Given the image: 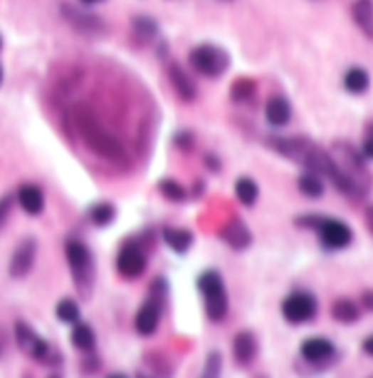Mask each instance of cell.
<instances>
[{
	"instance_id": "cell-42",
	"label": "cell",
	"mask_w": 373,
	"mask_h": 378,
	"mask_svg": "<svg viewBox=\"0 0 373 378\" xmlns=\"http://www.w3.org/2000/svg\"><path fill=\"white\" fill-rule=\"evenodd\" d=\"M140 378H147V376H140Z\"/></svg>"
},
{
	"instance_id": "cell-21",
	"label": "cell",
	"mask_w": 373,
	"mask_h": 378,
	"mask_svg": "<svg viewBox=\"0 0 373 378\" xmlns=\"http://www.w3.org/2000/svg\"><path fill=\"white\" fill-rule=\"evenodd\" d=\"M332 317L336 322H341V324H352L360 317V311H358V304L347 300V297H341V300H336L334 306H332Z\"/></svg>"
},
{
	"instance_id": "cell-24",
	"label": "cell",
	"mask_w": 373,
	"mask_h": 378,
	"mask_svg": "<svg viewBox=\"0 0 373 378\" xmlns=\"http://www.w3.org/2000/svg\"><path fill=\"white\" fill-rule=\"evenodd\" d=\"M55 313H57V320L63 322V324H77L79 317H81V308L73 297H63V300L57 302Z\"/></svg>"
},
{
	"instance_id": "cell-34",
	"label": "cell",
	"mask_w": 373,
	"mask_h": 378,
	"mask_svg": "<svg viewBox=\"0 0 373 378\" xmlns=\"http://www.w3.org/2000/svg\"><path fill=\"white\" fill-rule=\"evenodd\" d=\"M362 304L367 311H373V291H364L362 293Z\"/></svg>"
},
{
	"instance_id": "cell-29",
	"label": "cell",
	"mask_w": 373,
	"mask_h": 378,
	"mask_svg": "<svg viewBox=\"0 0 373 378\" xmlns=\"http://www.w3.org/2000/svg\"><path fill=\"white\" fill-rule=\"evenodd\" d=\"M253 94H256V83L251 79H238L231 86V98L238 101V103H245V101L253 98Z\"/></svg>"
},
{
	"instance_id": "cell-9",
	"label": "cell",
	"mask_w": 373,
	"mask_h": 378,
	"mask_svg": "<svg viewBox=\"0 0 373 378\" xmlns=\"http://www.w3.org/2000/svg\"><path fill=\"white\" fill-rule=\"evenodd\" d=\"M116 269L122 278L127 280H133V278H140L145 269H147V254L145 250L133 243V240H129V243H125L116 256Z\"/></svg>"
},
{
	"instance_id": "cell-31",
	"label": "cell",
	"mask_w": 373,
	"mask_h": 378,
	"mask_svg": "<svg viewBox=\"0 0 373 378\" xmlns=\"http://www.w3.org/2000/svg\"><path fill=\"white\" fill-rule=\"evenodd\" d=\"M192 143H194V138L188 133V131H182V133H177V138H175V145L177 147H182V149H190L192 147Z\"/></svg>"
},
{
	"instance_id": "cell-12",
	"label": "cell",
	"mask_w": 373,
	"mask_h": 378,
	"mask_svg": "<svg viewBox=\"0 0 373 378\" xmlns=\"http://www.w3.org/2000/svg\"><path fill=\"white\" fill-rule=\"evenodd\" d=\"M18 203L26 215L38 217V215H42L44 205H46L44 190L36 184H24L18 188Z\"/></svg>"
},
{
	"instance_id": "cell-23",
	"label": "cell",
	"mask_w": 373,
	"mask_h": 378,
	"mask_svg": "<svg viewBox=\"0 0 373 378\" xmlns=\"http://www.w3.org/2000/svg\"><path fill=\"white\" fill-rule=\"evenodd\" d=\"M343 83H345V88L352 92V94H362L367 88H369V75H367V71L364 68H350V71L345 73V77H343Z\"/></svg>"
},
{
	"instance_id": "cell-5",
	"label": "cell",
	"mask_w": 373,
	"mask_h": 378,
	"mask_svg": "<svg viewBox=\"0 0 373 378\" xmlns=\"http://www.w3.org/2000/svg\"><path fill=\"white\" fill-rule=\"evenodd\" d=\"M297 223H299V225H303V223H306V225H315V228L319 230L321 240H323L327 247H332V250H343V247H347V245L352 243V238H354L350 225L343 223V221H338V219H323V217H317V219L312 221V217H308V219H299Z\"/></svg>"
},
{
	"instance_id": "cell-17",
	"label": "cell",
	"mask_w": 373,
	"mask_h": 378,
	"mask_svg": "<svg viewBox=\"0 0 373 378\" xmlns=\"http://www.w3.org/2000/svg\"><path fill=\"white\" fill-rule=\"evenodd\" d=\"M162 238H164V243L171 247L175 254H186L190 247H192V232L186 230V228H173V225H166L162 230Z\"/></svg>"
},
{
	"instance_id": "cell-33",
	"label": "cell",
	"mask_w": 373,
	"mask_h": 378,
	"mask_svg": "<svg viewBox=\"0 0 373 378\" xmlns=\"http://www.w3.org/2000/svg\"><path fill=\"white\" fill-rule=\"evenodd\" d=\"M362 151H364V155L367 158H373V129L367 133V138H364V147H362Z\"/></svg>"
},
{
	"instance_id": "cell-4",
	"label": "cell",
	"mask_w": 373,
	"mask_h": 378,
	"mask_svg": "<svg viewBox=\"0 0 373 378\" xmlns=\"http://www.w3.org/2000/svg\"><path fill=\"white\" fill-rule=\"evenodd\" d=\"M190 63L199 75L216 79L229 68V55L214 44H199L190 51Z\"/></svg>"
},
{
	"instance_id": "cell-40",
	"label": "cell",
	"mask_w": 373,
	"mask_h": 378,
	"mask_svg": "<svg viewBox=\"0 0 373 378\" xmlns=\"http://www.w3.org/2000/svg\"><path fill=\"white\" fill-rule=\"evenodd\" d=\"M0 48H3V38H0Z\"/></svg>"
},
{
	"instance_id": "cell-10",
	"label": "cell",
	"mask_w": 373,
	"mask_h": 378,
	"mask_svg": "<svg viewBox=\"0 0 373 378\" xmlns=\"http://www.w3.org/2000/svg\"><path fill=\"white\" fill-rule=\"evenodd\" d=\"M36 258H38V240L36 238H24L22 243H18V247L14 250L11 254V260H9V273L11 278L20 280V278H26L33 265H36Z\"/></svg>"
},
{
	"instance_id": "cell-14",
	"label": "cell",
	"mask_w": 373,
	"mask_h": 378,
	"mask_svg": "<svg viewBox=\"0 0 373 378\" xmlns=\"http://www.w3.org/2000/svg\"><path fill=\"white\" fill-rule=\"evenodd\" d=\"M334 354V343L330 339H323V337H312V339H306L301 343V357L306 361H312V363H319V361H325Z\"/></svg>"
},
{
	"instance_id": "cell-7",
	"label": "cell",
	"mask_w": 373,
	"mask_h": 378,
	"mask_svg": "<svg viewBox=\"0 0 373 378\" xmlns=\"http://www.w3.org/2000/svg\"><path fill=\"white\" fill-rule=\"evenodd\" d=\"M61 14H63L65 22L70 24L75 31L83 33V36L94 38V36H103V33H105V22L100 20L96 14L88 11V9H81V7H77V5L63 3V5H61Z\"/></svg>"
},
{
	"instance_id": "cell-16",
	"label": "cell",
	"mask_w": 373,
	"mask_h": 378,
	"mask_svg": "<svg viewBox=\"0 0 373 378\" xmlns=\"http://www.w3.org/2000/svg\"><path fill=\"white\" fill-rule=\"evenodd\" d=\"M223 240L231 250H245L251 243V232L241 219H231L223 230Z\"/></svg>"
},
{
	"instance_id": "cell-26",
	"label": "cell",
	"mask_w": 373,
	"mask_h": 378,
	"mask_svg": "<svg viewBox=\"0 0 373 378\" xmlns=\"http://www.w3.org/2000/svg\"><path fill=\"white\" fill-rule=\"evenodd\" d=\"M133 33L142 40H153L157 36V24L149 16H138L133 18Z\"/></svg>"
},
{
	"instance_id": "cell-1",
	"label": "cell",
	"mask_w": 373,
	"mask_h": 378,
	"mask_svg": "<svg viewBox=\"0 0 373 378\" xmlns=\"http://www.w3.org/2000/svg\"><path fill=\"white\" fill-rule=\"evenodd\" d=\"M63 252H65L68 267H70V271H73L77 289L88 297L92 291V285H94V260H92L90 250L81 243V240L68 238L63 245Z\"/></svg>"
},
{
	"instance_id": "cell-2",
	"label": "cell",
	"mask_w": 373,
	"mask_h": 378,
	"mask_svg": "<svg viewBox=\"0 0 373 378\" xmlns=\"http://www.w3.org/2000/svg\"><path fill=\"white\" fill-rule=\"evenodd\" d=\"M196 287L203 295V302H206V313L212 322H221L225 315H227V291H225V285H223V278L221 273L210 269V271H203L199 280H196Z\"/></svg>"
},
{
	"instance_id": "cell-22",
	"label": "cell",
	"mask_w": 373,
	"mask_h": 378,
	"mask_svg": "<svg viewBox=\"0 0 373 378\" xmlns=\"http://www.w3.org/2000/svg\"><path fill=\"white\" fill-rule=\"evenodd\" d=\"M90 221L96 225V228H105V225H112L114 219H116V208H114V203L110 201H98L94 203L92 208H90Z\"/></svg>"
},
{
	"instance_id": "cell-25",
	"label": "cell",
	"mask_w": 373,
	"mask_h": 378,
	"mask_svg": "<svg viewBox=\"0 0 373 378\" xmlns=\"http://www.w3.org/2000/svg\"><path fill=\"white\" fill-rule=\"evenodd\" d=\"M236 197H238V201L243 205H253L258 201V195H260V188L258 184L251 180V178H241L236 180Z\"/></svg>"
},
{
	"instance_id": "cell-6",
	"label": "cell",
	"mask_w": 373,
	"mask_h": 378,
	"mask_svg": "<svg viewBox=\"0 0 373 378\" xmlns=\"http://www.w3.org/2000/svg\"><path fill=\"white\" fill-rule=\"evenodd\" d=\"M16 341H18V348L26 354V357H31L33 361H42V363H48V359H51V346L48 343L33 330L28 324H24V322H16Z\"/></svg>"
},
{
	"instance_id": "cell-35",
	"label": "cell",
	"mask_w": 373,
	"mask_h": 378,
	"mask_svg": "<svg viewBox=\"0 0 373 378\" xmlns=\"http://www.w3.org/2000/svg\"><path fill=\"white\" fill-rule=\"evenodd\" d=\"M364 221H367L369 232L373 234V205H369V208H367V213H364Z\"/></svg>"
},
{
	"instance_id": "cell-30",
	"label": "cell",
	"mask_w": 373,
	"mask_h": 378,
	"mask_svg": "<svg viewBox=\"0 0 373 378\" xmlns=\"http://www.w3.org/2000/svg\"><path fill=\"white\" fill-rule=\"evenodd\" d=\"M221 367H223L221 354H219V352H210L199 378H221Z\"/></svg>"
},
{
	"instance_id": "cell-37",
	"label": "cell",
	"mask_w": 373,
	"mask_h": 378,
	"mask_svg": "<svg viewBox=\"0 0 373 378\" xmlns=\"http://www.w3.org/2000/svg\"><path fill=\"white\" fill-rule=\"evenodd\" d=\"M83 5H96V3H103V0H81Z\"/></svg>"
},
{
	"instance_id": "cell-41",
	"label": "cell",
	"mask_w": 373,
	"mask_h": 378,
	"mask_svg": "<svg viewBox=\"0 0 373 378\" xmlns=\"http://www.w3.org/2000/svg\"><path fill=\"white\" fill-rule=\"evenodd\" d=\"M48 378H59V376H48Z\"/></svg>"
},
{
	"instance_id": "cell-19",
	"label": "cell",
	"mask_w": 373,
	"mask_h": 378,
	"mask_svg": "<svg viewBox=\"0 0 373 378\" xmlns=\"http://www.w3.org/2000/svg\"><path fill=\"white\" fill-rule=\"evenodd\" d=\"M266 121L275 127H284L290 121V106L284 96H270L266 101V108H264Z\"/></svg>"
},
{
	"instance_id": "cell-32",
	"label": "cell",
	"mask_w": 373,
	"mask_h": 378,
	"mask_svg": "<svg viewBox=\"0 0 373 378\" xmlns=\"http://www.w3.org/2000/svg\"><path fill=\"white\" fill-rule=\"evenodd\" d=\"M9 210H11V197H3V199H0V225L5 223Z\"/></svg>"
},
{
	"instance_id": "cell-18",
	"label": "cell",
	"mask_w": 373,
	"mask_h": 378,
	"mask_svg": "<svg viewBox=\"0 0 373 378\" xmlns=\"http://www.w3.org/2000/svg\"><path fill=\"white\" fill-rule=\"evenodd\" d=\"M352 18L364 36L373 40V0H356L352 5Z\"/></svg>"
},
{
	"instance_id": "cell-3",
	"label": "cell",
	"mask_w": 373,
	"mask_h": 378,
	"mask_svg": "<svg viewBox=\"0 0 373 378\" xmlns=\"http://www.w3.org/2000/svg\"><path fill=\"white\" fill-rule=\"evenodd\" d=\"M81 131H83L85 145H88L96 155L107 158V160H120V158L125 155L122 145L114 138L112 133H107L103 127H100L94 118H83Z\"/></svg>"
},
{
	"instance_id": "cell-28",
	"label": "cell",
	"mask_w": 373,
	"mask_h": 378,
	"mask_svg": "<svg viewBox=\"0 0 373 378\" xmlns=\"http://www.w3.org/2000/svg\"><path fill=\"white\" fill-rule=\"evenodd\" d=\"M159 193L168 199V201H184L186 199V188L177 182V180H162L159 182Z\"/></svg>"
},
{
	"instance_id": "cell-39",
	"label": "cell",
	"mask_w": 373,
	"mask_h": 378,
	"mask_svg": "<svg viewBox=\"0 0 373 378\" xmlns=\"http://www.w3.org/2000/svg\"><path fill=\"white\" fill-rule=\"evenodd\" d=\"M0 81H3V68H0Z\"/></svg>"
},
{
	"instance_id": "cell-38",
	"label": "cell",
	"mask_w": 373,
	"mask_h": 378,
	"mask_svg": "<svg viewBox=\"0 0 373 378\" xmlns=\"http://www.w3.org/2000/svg\"><path fill=\"white\" fill-rule=\"evenodd\" d=\"M107 378H129V376H125V374H110Z\"/></svg>"
},
{
	"instance_id": "cell-27",
	"label": "cell",
	"mask_w": 373,
	"mask_h": 378,
	"mask_svg": "<svg viewBox=\"0 0 373 378\" xmlns=\"http://www.w3.org/2000/svg\"><path fill=\"white\" fill-rule=\"evenodd\" d=\"M299 190L306 197H321L323 195V182L315 173H303L299 178Z\"/></svg>"
},
{
	"instance_id": "cell-13",
	"label": "cell",
	"mask_w": 373,
	"mask_h": 378,
	"mask_svg": "<svg viewBox=\"0 0 373 378\" xmlns=\"http://www.w3.org/2000/svg\"><path fill=\"white\" fill-rule=\"evenodd\" d=\"M256 352H258V341L253 332L241 330L233 337V359L238 365H249L256 359Z\"/></svg>"
},
{
	"instance_id": "cell-36",
	"label": "cell",
	"mask_w": 373,
	"mask_h": 378,
	"mask_svg": "<svg viewBox=\"0 0 373 378\" xmlns=\"http://www.w3.org/2000/svg\"><path fill=\"white\" fill-rule=\"evenodd\" d=\"M362 350H364L369 357H373V334L364 339V343H362Z\"/></svg>"
},
{
	"instance_id": "cell-11",
	"label": "cell",
	"mask_w": 373,
	"mask_h": 378,
	"mask_svg": "<svg viewBox=\"0 0 373 378\" xmlns=\"http://www.w3.org/2000/svg\"><path fill=\"white\" fill-rule=\"evenodd\" d=\"M159 313H162V306H159L157 297L147 300L138 308V313H135V330H138L142 337L153 334L159 326Z\"/></svg>"
},
{
	"instance_id": "cell-15",
	"label": "cell",
	"mask_w": 373,
	"mask_h": 378,
	"mask_svg": "<svg viewBox=\"0 0 373 378\" xmlns=\"http://www.w3.org/2000/svg\"><path fill=\"white\" fill-rule=\"evenodd\" d=\"M168 79H171L175 92L184 98V101H194L196 98V86L190 79V75L184 71L179 63H171L168 66Z\"/></svg>"
},
{
	"instance_id": "cell-8",
	"label": "cell",
	"mask_w": 373,
	"mask_h": 378,
	"mask_svg": "<svg viewBox=\"0 0 373 378\" xmlns=\"http://www.w3.org/2000/svg\"><path fill=\"white\" fill-rule=\"evenodd\" d=\"M282 315H284L290 324L310 322V320L317 315V300H315V295H310V293H306V291L290 293V295L282 302Z\"/></svg>"
},
{
	"instance_id": "cell-20",
	"label": "cell",
	"mask_w": 373,
	"mask_h": 378,
	"mask_svg": "<svg viewBox=\"0 0 373 378\" xmlns=\"http://www.w3.org/2000/svg\"><path fill=\"white\" fill-rule=\"evenodd\" d=\"M70 341H73V346L81 352H92L94 346H96V334L92 330L90 324H81L77 322L73 332H70Z\"/></svg>"
}]
</instances>
